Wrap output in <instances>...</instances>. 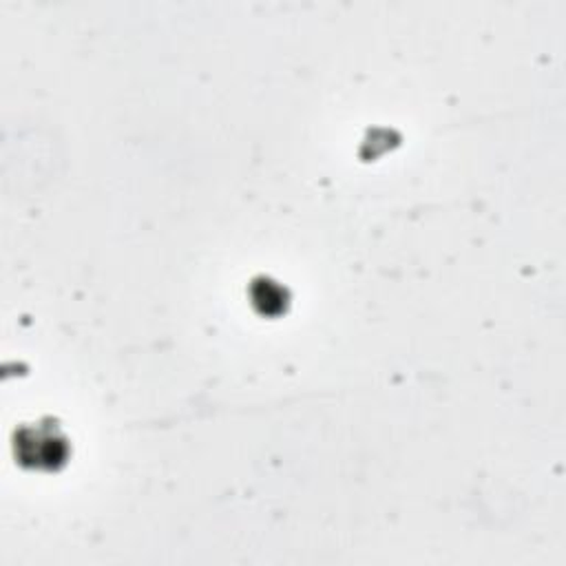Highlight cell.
Returning <instances> with one entry per match:
<instances>
[{"label": "cell", "mask_w": 566, "mask_h": 566, "mask_svg": "<svg viewBox=\"0 0 566 566\" xmlns=\"http://www.w3.org/2000/svg\"><path fill=\"white\" fill-rule=\"evenodd\" d=\"M248 296H250L252 307L261 316H268V318L281 316L290 305L287 287L283 283H279L276 279L265 276V274L252 279V283L248 287Z\"/></svg>", "instance_id": "cell-2"}, {"label": "cell", "mask_w": 566, "mask_h": 566, "mask_svg": "<svg viewBox=\"0 0 566 566\" xmlns=\"http://www.w3.org/2000/svg\"><path fill=\"white\" fill-rule=\"evenodd\" d=\"M15 458L35 471H57L71 455V444L60 424L51 418L22 424L13 438Z\"/></svg>", "instance_id": "cell-1"}]
</instances>
